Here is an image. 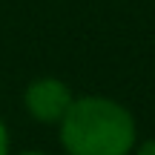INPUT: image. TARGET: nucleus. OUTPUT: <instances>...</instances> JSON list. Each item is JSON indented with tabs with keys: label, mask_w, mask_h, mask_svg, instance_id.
<instances>
[{
	"label": "nucleus",
	"mask_w": 155,
	"mask_h": 155,
	"mask_svg": "<svg viewBox=\"0 0 155 155\" xmlns=\"http://www.w3.org/2000/svg\"><path fill=\"white\" fill-rule=\"evenodd\" d=\"M66 155H132L138 144L135 115L106 95L75 98L58 124Z\"/></svg>",
	"instance_id": "nucleus-1"
},
{
	"label": "nucleus",
	"mask_w": 155,
	"mask_h": 155,
	"mask_svg": "<svg viewBox=\"0 0 155 155\" xmlns=\"http://www.w3.org/2000/svg\"><path fill=\"white\" fill-rule=\"evenodd\" d=\"M132 155H155V138L138 141V144H135V150H132Z\"/></svg>",
	"instance_id": "nucleus-3"
},
{
	"label": "nucleus",
	"mask_w": 155,
	"mask_h": 155,
	"mask_svg": "<svg viewBox=\"0 0 155 155\" xmlns=\"http://www.w3.org/2000/svg\"><path fill=\"white\" fill-rule=\"evenodd\" d=\"M72 101H75V95L69 89V83L52 75L35 78L23 89V106H26L29 118L38 124H61V118L66 115Z\"/></svg>",
	"instance_id": "nucleus-2"
},
{
	"label": "nucleus",
	"mask_w": 155,
	"mask_h": 155,
	"mask_svg": "<svg viewBox=\"0 0 155 155\" xmlns=\"http://www.w3.org/2000/svg\"><path fill=\"white\" fill-rule=\"evenodd\" d=\"M17 155H49V152H40V150H26V152H17Z\"/></svg>",
	"instance_id": "nucleus-5"
},
{
	"label": "nucleus",
	"mask_w": 155,
	"mask_h": 155,
	"mask_svg": "<svg viewBox=\"0 0 155 155\" xmlns=\"http://www.w3.org/2000/svg\"><path fill=\"white\" fill-rule=\"evenodd\" d=\"M9 147H12V141H9V129H6L3 118H0V155H12Z\"/></svg>",
	"instance_id": "nucleus-4"
}]
</instances>
